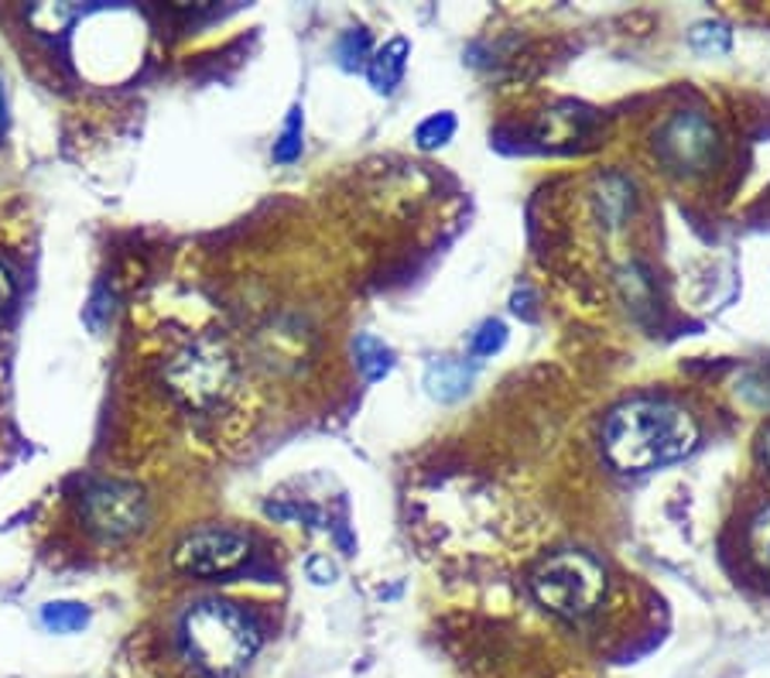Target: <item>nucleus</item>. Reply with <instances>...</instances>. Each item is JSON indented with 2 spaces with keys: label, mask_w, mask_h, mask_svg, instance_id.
Segmentation results:
<instances>
[{
  "label": "nucleus",
  "mask_w": 770,
  "mask_h": 678,
  "mask_svg": "<svg viewBox=\"0 0 770 678\" xmlns=\"http://www.w3.org/2000/svg\"><path fill=\"white\" fill-rule=\"evenodd\" d=\"M655 151L675 175H702L719 158V131L699 110H681L655 134Z\"/></svg>",
  "instance_id": "423d86ee"
},
{
  "label": "nucleus",
  "mask_w": 770,
  "mask_h": 678,
  "mask_svg": "<svg viewBox=\"0 0 770 678\" xmlns=\"http://www.w3.org/2000/svg\"><path fill=\"white\" fill-rule=\"evenodd\" d=\"M18 298V277L11 271V264L0 261V312H8Z\"/></svg>",
  "instance_id": "4be33fe9"
},
{
  "label": "nucleus",
  "mask_w": 770,
  "mask_h": 678,
  "mask_svg": "<svg viewBox=\"0 0 770 678\" xmlns=\"http://www.w3.org/2000/svg\"><path fill=\"white\" fill-rule=\"evenodd\" d=\"M87 620H90V610L75 600H55L42 607V624L55 634H75L87 627Z\"/></svg>",
  "instance_id": "ddd939ff"
},
{
  "label": "nucleus",
  "mask_w": 770,
  "mask_h": 678,
  "mask_svg": "<svg viewBox=\"0 0 770 678\" xmlns=\"http://www.w3.org/2000/svg\"><path fill=\"white\" fill-rule=\"evenodd\" d=\"M408 55H412L408 38H391L384 49L374 52L367 75L377 93H394V87L404 79V69H408Z\"/></svg>",
  "instance_id": "1a4fd4ad"
},
{
  "label": "nucleus",
  "mask_w": 770,
  "mask_h": 678,
  "mask_svg": "<svg viewBox=\"0 0 770 678\" xmlns=\"http://www.w3.org/2000/svg\"><path fill=\"white\" fill-rule=\"evenodd\" d=\"M757 449H760V459H763V466L770 469V425L760 432V438H757Z\"/></svg>",
  "instance_id": "5701e85b"
},
{
  "label": "nucleus",
  "mask_w": 770,
  "mask_h": 678,
  "mask_svg": "<svg viewBox=\"0 0 770 678\" xmlns=\"http://www.w3.org/2000/svg\"><path fill=\"white\" fill-rule=\"evenodd\" d=\"M79 14L75 4H34L31 11H28V21H31V28L34 31H42V34H59V31H65Z\"/></svg>",
  "instance_id": "2eb2a0df"
},
{
  "label": "nucleus",
  "mask_w": 770,
  "mask_h": 678,
  "mask_svg": "<svg viewBox=\"0 0 770 678\" xmlns=\"http://www.w3.org/2000/svg\"><path fill=\"white\" fill-rule=\"evenodd\" d=\"M251 555V538L236 528H199L175 545L172 563L185 576H226Z\"/></svg>",
  "instance_id": "0eeeda50"
},
{
  "label": "nucleus",
  "mask_w": 770,
  "mask_h": 678,
  "mask_svg": "<svg viewBox=\"0 0 770 678\" xmlns=\"http://www.w3.org/2000/svg\"><path fill=\"white\" fill-rule=\"evenodd\" d=\"M531 593L548 614L561 620H586L599 610L606 596V569L596 555L565 548L548 555L535 569Z\"/></svg>",
  "instance_id": "7ed1b4c3"
},
{
  "label": "nucleus",
  "mask_w": 770,
  "mask_h": 678,
  "mask_svg": "<svg viewBox=\"0 0 770 678\" xmlns=\"http://www.w3.org/2000/svg\"><path fill=\"white\" fill-rule=\"evenodd\" d=\"M182 645L199 671L210 678H230L257 655L261 634L240 607L226 600H202L182 617Z\"/></svg>",
  "instance_id": "f03ea898"
},
{
  "label": "nucleus",
  "mask_w": 770,
  "mask_h": 678,
  "mask_svg": "<svg viewBox=\"0 0 770 678\" xmlns=\"http://www.w3.org/2000/svg\"><path fill=\"white\" fill-rule=\"evenodd\" d=\"M473 367H466L463 361H438L428 367L425 374V387L428 394L435 397V402H456V397H463L473 384Z\"/></svg>",
  "instance_id": "9b49d317"
},
{
  "label": "nucleus",
  "mask_w": 770,
  "mask_h": 678,
  "mask_svg": "<svg viewBox=\"0 0 770 678\" xmlns=\"http://www.w3.org/2000/svg\"><path fill=\"white\" fill-rule=\"evenodd\" d=\"M688 42L699 55H726L729 45H733V31L719 21H699L692 31H688Z\"/></svg>",
  "instance_id": "4468645a"
},
{
  "label": "nucleus",
  "mask_w": 770,
  "mask_h": 678,
  "mask_svg": "<svg viewBox=\"0 0 770 678\" xmlns=\"http://www.w3.org/2000/svg\"><path fill=\"white\" fill-rule=\"evenodd\" d=\"M79 514L87 528L103 542H124L148 522V497L124 480H93L79 494Z\"/></svg>",
  "instance_id": "39448f33"
},
{
  "label": "nucleus",
  "mask_w": 770,
  "mask_h": 678,
  "mask_svg": "<svg viewBox=\"0 0 770 678\" xmlns=\"http://www.w3.org/2000/svg\"><path fill=\"white\" fill-rule=\"evenodd\" d=\"M504 343H507V326L500 323V318H490V323H483L479 333L473 336V353H476V356H490V353H497Z\"/></svg>",
  "instance_id": "aec40b11"
},
{
  "label": "nucleus",
  "mask_w": 770,
  "mask_h": 678,
  "mask_svg": "<svg viewBox=\"0 0 770 678\" xmlns=\"http://www.w3.org/2000/svg\"><path fill=\"white\" fill-rule=\"evenodd\" d=\"M596 213L610 230L624 226V220L634 213V185L624 175H606L596 185Z\"/></svg>",
  "instance_id": "9d476101"
},
{
  "label": "nucleus",
  "mask_w": 770,
  "mask_h": 678,
  "mask_svg": "<svg viewBox=\"0 0 770 678\" xmlns=\"http://www.w3.org/2000/svg\"><path fill=\"white\" fill-rule=\"evenodd\" d=\"M83 318H87V326L93 333H103L110 326V318H113V295L107 289H97L93 298H90V305L83 308Z\"/></svg>",
  "instance_id": "6ab92c4d"
},
{
  "label": "nucleus",
  "mask_w": 770,
  "mask_h": 678,
  "mask_svg": "<svg viewBox=\"0 0 770 678\" xmlns=\"http://www.w3.org/2000/svg\"><path fill=\"white\" fill-rule=\"evenodd\" d=\"M699 446V422L671 397H630L602 425V456L620 473H647Z\"/></svg>",
  "instance_id": "f257e3e1"
},
{
  "label": "nucleus",
  "mask_w": 770,
  "mask_h": 678,
  "mask_svg": "<svg viewBox=\"0 0 770 678\" xmlns=\"http://www.w3.org/2000/svg\"><path fill=\"white\" fill-rule=\"evenodd\" d=\"M305 573H308V579L315 586H333L340 579V566L333 563L330 555H322V551H315V555L305 558Z\"/></svg>",
  "instance_id": "412c9836"
},
{
  "label": "nucleus",
  "mask_w": 770,
  "mask_h": 678,
  "mask_svg": "<svg viewBox=\"0 0 770 678\" xmlns=\"http://www.w3.org/2000/svg\"><path fill=\"white\" fill-rule=\"evenodd\" d=\"M356 367L367 381H381L394 367V350L384 340L363 333V336H356Z\"/></svg>",
  "instance_id": "f8f14e48"
},
{
  "label": "nucleus",
  "mask_w": 770,
  "mask_h": 678,
  "mask_svg": "<svg viewBox=\"0 0 770 678\" xmlns=\"http://www.w3.org/2000/svg\"><path fill=\"white\" fill-rule=\"evenodd\" d=\"M589 128H592V110H586L579 103H558L538 117L535 138L545 144H569V141L586 138Z\"/></svg>",
  "instance_id": "6e6552de"
},
{
  "label": "nucleus",
  "mask_w": 770,
  "mask_h": 678,
  "mask_svg": "<svg viewBox=\"0 0 770 678\" xmlns=\"http://www.w3.org/2000/svg\"><path fill=\"white\" fill-rule=\"evenodd\" d=\"M453 134H456V117L449 110H442V113H432L428 121H422L415 141H418L422 151H435L445 141H453Z\"/></svg>",
  "instance_id": "dca6fc26"
},
{
  "label": "nucleus",
  "mask_w": 770,
  "mask_h": 678,
  "mask_svg": "<svg viewBox=\"0 0 770 678\" xmlns=\"http://www.w3.org/2000/svg\"><path fill=\"white\" fill-rule=\"evenodd\" d=\"M750 551L757 558V566L770 576V507L753 517V525H750Z\"/></svg>",
  "instance_id": "a211bd4d"
},
{
  "label": "nucleus",
  "mask_w": 770,
  "mask_h": 678,
  "mask_svg": "<svg viewBox=\"0 0 770 678\" xmlns=\"http://www.w3.org/2000/svg\"><path fill=\"white\" fill-rule=\"evenodd\" d=\"M4 124H8V117H4V90H0V131H4Z\"/></svg>",
  "instance_id": "b1692460"
},
{
  "label": "nucleus",
  "mask_w": 770,
  "mask_h": 678,
  "mask_svg": "<svg viewBox=\"0 0 770 678\" xmlns=\"http://www.w3.org/2000/svg\"><path fill=\"white\" fill-rule=\"evenodd\" d=\"M165 387L185 408H213L233 387V353L216 336H199L165 361Z\"/></svg>",
  "instance_id": "20e7f679"
},
{
  "label": "nucleus",
  "mask_w": 770,
  "mask_h": 678,
  "mask_svg": "<svg viewBox=\"0 0 770 678\" xmlns=\"http://www.w3.org/2000/svg\"><path fill=\"white\" fill-rule=\"evenodd\" d=\"M302 154V107H292L288 121H285V131H281L277 144H274V162H295V158Z\"/></svg>",
  "instance_id": "f3484780"
}]
</instances>
